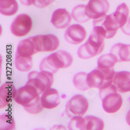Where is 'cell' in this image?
I'll return each mask as SVG.
<instances>
[{
  "label": "cell",
  "instance_id": "cell-1",
  "mask_svg": "<svg viewBox=\"0 0 130 130\" xmlns=\"http://www.w3.org/2000/svg\"><path fill=\"white\" fill-rule=\"evenodd\" d=\"M105 38V33L102 28L94 25L86 43L78 48V57L81 59H89L100 55L104 48Z\"/></svg>",
  "mask_w": 130,
  "mask_h": 130
},
{
  "label": "cell",
  "instance_id": "cell-2",
  "mask_svg": "<svg viewBox=\"0 0 130 130\" xmlns=\"http://www.w3.org/2000/svg\"><path fill=\"white\" fill-rule=\"evenodd\" d=\"M38 90L30 84H26L18 89L14 101L22 105L23 108L31 115H36L43 110Z\"/></svg>",
  "mask_w": 130,
  "mask_h": 130
},
{
  "label": "cell",
  "instance_id": "cell-3",
  "mask_svg": "<svg viewBox=\"0 0 130 130\" xmlns=\"http://www.w3.org/2000/svg\"><path fill=\"white\" fill-rule=\"evenodd\" d=\"M73 62V58L66 51L60 50L52 53L41 60L39 69L41 71H46L55 74L58 69L70 66Z\"/></svg>",
  "mask_w": 130,
  "mask_h": 130
},
{
  "label": "cell",
  "instance_id": "cell-4",
  "mask_svg": "<svg viewBox=\"0 0 130 130\" xmlns=\"http://www.w3.org/2000/svg\"><path fill=\"white\" fill-rule=\"evenodd\" d=\"M114 84L109 87L100 90V98L101 99L102 108L107 113L113 114L119 111L122 105V97L117 92Z\"/></svg>",
  "mask_w": 130,
  "mask_h": 130
},
{
  "label": "cell",
  "instance_id": "cell-5",
  "mask_svg": "<svg viewBox=\"0 0 130 130\" xmlns=\"http://www.w3.org/2000/svg\"><path fill=\"white\" fill-rule=\"evenodd\" d=\"M115 74L112 69H105L97 68L87 73V84L90 88L102 90L113 84V79Z\"/></svg>",
  "mask_w": 130,
  "mask_h": 130
},
{
  "label": "cell",
  "instance_id": "cell-6",
  "mask_svg": "<svg viewBox=\"0 0 130 130\" xmlns=\"http://www.w3.org/2000/svg\"><path fill=\"white\" fill-rule=\"evenodd\" d=\"M52 73L46 71H32L27 75V84H30L36 88L40 94L46 90L52 87L54 83Z\"/></svg>",
  "mask_w": 130,
  "mask_h": 130
},
{
  "label": "cell",
  "instance_id": "cell-7",
  "mask_svg": "<svg viewBox=\"0 0 130 130\" xmlns=\"http://www.w3.org/2000/svg\"><path fill=\"white\" fill-rule=\"evenodd\" d=\"M89 108V102L82 94H76L71 98L66 106V112L69 117L82 116L87 113Z\"/></svg>",
  "mask_w": 130,
  "mask_h": 130
},
{
  "label": "cell",
  "instance_id": "cell-8",
  "mask_svg": "<svg viewBox=\"0 0 130 130\" xmlns=\"http://www.w3.org/2000/svg\"><path fill=\"white\" fill-rule=\"evenodd\" d=\"M37 52H49L59 47V39L54 34L37 35L31 37Z\"/></svg>",
  "mask_w": 130,
  "mask_h": 130
},
{
  "label": "cell",
  "instance_id": "cell-9",
  "mask_svg": "<svg viewBox=\"0 0 130 130\" xmlns=\"http://www.w3.org/2000/svg\"><path fill=\"white\" fill-rule=\"evenodd\" d=\"M33 27V20L31 17L22 13L18 15L12 22L10 26L11 34L16 37H24L28 34Z\"/></svg>",
  "mask_w": 130,
  "mask_h": 130
},
{
  "label": "cell",
  "instance_id": "cell-10",
  "mask_svg": "<svg viewBox=\"0 0 130 130\" xmlns=\"http://www.w3.org/2000/svg\"><path fill=\"white\" fill-rule=\"evenodd\" d=\"M109 7L108 0H90L86 6L85 13L90 19L97 20L104 17Z\"/></svg>",
  "mask_w": 130,
  "mask_h": 130
},
{
  "label": "cell",
  "instance_id": "cell-11",
  "mask_svg": "<svg viewBox=\"0 0 130 130\" xmlns=\"http://www.w3.org/2000/svg\"><path fill=\"white\" fill-rule=\"evenodd\" d=\"M64 38L71 44H81L87 38V31L80 24H73L66 29Z\"/></svg>",
  "mask_w": 130,
  "mask_h": 130
},
{
  "label": "cell",
  "instance_id": "cell-12",
  "mask_svg": "<svg viewBox=\"0 0 130 130\" xmlns=\"http://www.w3.org/2000/svg\"><path fill=\"white\" fill-rule=\"evenodd\" d=\"M72 16L66 9H58L53 12L51 18L52 24L57 29H64L69 26Z\"/></svg>",
  "mask_w": 130,
  "mask_h": 130
},
{
  "label": "cell",
  "instance_id": "cell-13",
  "mask_svg": "<svg viewBox=\"0 0 130 130\" xmlns=\"http://www.w3.org/2000/svg\"><path fill=\"white\" fill-rule=\"evenodd\" d=\"M41 102L44 108L53 109L60 104L59 93L54 88L46 90L41 97Z\"/></svg>",
  "mask_w": 130,
  "mask_h": 130
},
{
  "label": "cell",
  "instance_id": "cell-14",
  "mask_svg": "<svg viewBox=\"0 0 130 130\" xmlns=\"http://www.w3.org/2000/svg\"><path fill=\"white\" fill-rule=\"evenodd\" d=\"M17 90L12 82H6L0 87V108H4L9 105L16 96Z\"/></svg>",
  "mask_w": 130,
  "mask_h": 130
},
{
  "label": "cell",
  "instance_id": "cell-15",
  "mask_svg": "<svg viewBox=\"0 0 130 130\" xmlns=\"http://www.w3.org/2000/svg\"><path fill=\"white\" fill-rule=\"evenodd\" d=\"M113 84L117 90L120 93H126L130 91V72L128 71H120L116 72Z\"/></svg>",
  "mask_w": 130,
  "mask_h": 130
},
{
  "label": "cell",
  "instance_id": "cell-16",
  "mask_svg": "<svg viewBox=\"0 0 130 130\" xmlns=\"http://www.w3.org/2000/svg\"><path fill=\"white\" fill-rule=\"evenodd\" d=\"M129 9L125 3H122L117 7L115 13L111 14V17L118 28H122L128 21Z\"/></svg>",
  "mask_w": 130,
  "mask_h": 130
},
{
  "label": "cell",
  "instance_id": "cell-17",
  "mask_svg": "<svg viewBox=\"0 0 130 130\" xmlns=\"http://www.w3.org/2000/svg\"><path fill=\"white\" fill-rule=\"evenodd\" d=\"M110 53L115 55L119 62H130V44H115L111 47Z\"/></svg>",
  "mask_w": 130,
  "mask_h": 130
},
{
  "label": "cell",
  "instance_id": "cell-18",
  "mask_svg": "<svg viewBox=\"0 0 130 130\" xmlns=\"http://www.w3.org/2000/svg\"><path fill=\"white\" fill-rule=\"evenodd\" d=\"M36 53V48H35L34 44L30 37L29 38L22 40L19 42L15 54L24 57H31L33 55Z\"/></svg>",
  "mask_w": 130,
  "mask_h": 130
},
{
  "label": "cell",
  "instance_id": "cell-19",
  "mask_svg": "<svg viewBox=\"0 0 130 130\" xmlns=\"http://www.w3.org/2000/svg\"><path fill=\"white\" fill-rule=\"evenodd\" d=\"M19 9L17 0H0V13L3 16H13Z\"/></svg>",
  "mask_w": 130,
  "mask_h": 130
},
{
  "label": "cell",
  "instance_id": "cell-20",
  "mask_svg": "<svg viewBox=\"0 0 130 130\" xmlns=\"http://www.w3.org/2000/svg\"><path fill=\"white\" fill-rule=\"evenodd\" d=\"M14 66L20 72H28L33 67L32 57H24L15 54Z\"/></svg>",
  "mask_w": 130,
  "mask_h": 130
},
{
  "label": "cell",
  "instance_id": "cell-21",
  "mask_svg": "<svg viewBox=\"0 0 130 130\" xmlns=\"http://www.w3.org/2000/svg\"><path fill=\"white\" fill-rule=\"evenodd\" d=\"M118 62L116 56L111 53L103 55L98 59V67L105 69H112Z\"/></svg>",
  "mask_w": 130,
  "mask_h": 130
},
{
  "label": "cell",
  "instance_id": "cell-22",
  "mask_svg": "<svg viewBox=\"0 0 130 130\" xmlns=\"http://www.w3.org/2000/svg\"><path fill=\"white\" fill-rule=\"evenodd\" d=\"M85 130H101L104 128V122L100 118L88 115L84 118Z\"/></svg>",
  "mask_w": 130,
  "mask_h": 130
},
{
  "label": "cell",
  "instance_id": "cell-23",
  "mask_svg": "<svg viewBox=\"0 0 130 130\" xmlns=\"http://www.w3.org/2000/svg\"><path fill=\"white\" fill-rule=\"evenodd\" d=\"M87 73L84 72H80V73H76L74 76L73 80V85L75 86V87L83 91H85V90L90 89V87H89L87 84Z\"/></svg>",
  "mask_w": 130,
  "mask_h": 130
},
{
  "label": "cell",
  "instance_id": "cell-24",
  "mask_svg": "<svg viewBox=\"0 0 130 130\" xmlns=\"http://www.w3.org/2000/svg\"><path fill=\"white\" fill-rule=\"evenodd\" d=\"M85 8V5H78L73 9L71 16L74 20L79 23H86L90 20V18L86 15Z\"/></svg>",
  "mask_w": 130,
  "mask_h": 130
},
{
  "label": "cell",
  "instance_id": "cell-25",
  "mask_svg": "<svg viewBox=\"0 0 130 130\" xmlns=\"http://www.w3.org/2000/svg\"><path fill=\"white\" fill-rule=\"evenodd\" d=\"M0 128L3 130L13 129L16 128V122L13 116L8 114H3L0 116Z\"/></svg>",
  "mask_w": 130,
  "mask_h": 130
},
{
  "label": "cell",
  "instance_id": "cell-26",
  "mask_svg": "<svg viewBox=\"0 0 130 130\" xmlns=\"http://www.w3.org/2000/svg\"><path fill=\"white\" fill-rule=\"evenodd\" d=\"M68 125L69 129L85 130V119L81 116H74L71 119Z\"/></svg>",
  "mask_w": 130,
  "mask_h": 130
},
{
  "label": "cell",
  "instance_id": "cell-27",
  "mask_svg": "<svg viewBox=\"0 0 130 130\" xmlns=\"http://www.w3.org/2000/svg\"><path fill=\"white\" fill-rule=\"evenodd\" d=\"M55 0H34V4L37 8L43 9L51 5Z\"/></svg>",
  "mask_w": 130,
  "mask_h": 130
},
{
  "label": "cell",
  "instance_id": "cell-28",
  "mask_svg": "<svg viewBox=\"0 0 130 130\" xmlns=\"http://www.w3.org/2000/svg\"><path fill=\"white\" fill-rule=\"evenodd\" d=\"M122 31L126 34V35H130V18L128 19V21L126 22L125 24L121 28Z\"/></svg>",
  "mask_w": 130,
  "mask_h": 130
},
{
  "label": "cell",
  "instance_id": "cell-29",
  "mask_svg": "<svg viewBox=\"0 0 130 130\" xmlns=\"http://www.w3.org/2000/svg\"><path fill=\"white\" fill-rule=\"evenodd\" d=\"M20 3L25 6H29L34 4V0H20Z\"/></svg>",
  "mask_w": 130,
  "mask_h": 130
},
{
  "label": "cell",
  "instance_id": "cell-30",
  "mask_svg": "<svg viewBox=\"0 0 130 130\" xmlns=\"http://www.w3.org/2000/svg\"><path fill=\"white\" fill-rule=\"evenodd\" d=\"M125 119H126V122H127V124L130 126V110L128 111V113H127V115H126Z\"/></svg>",
  "mask_w": 130,
  "mask_h": 130
}]
</instances>
